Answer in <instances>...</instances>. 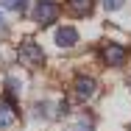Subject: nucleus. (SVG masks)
Wrapping results in <instances>:
<instances>
[{
	"mask_svg": "<svg viewBox=\"0 0 131 131\" xmlns=\"http://www.w3.org/2000/svg\"><path fill=\"white\" fill-rule=\"evenodd\" d=\"M17 59H20L25 67H39V64L45 61V53H42V48H39L36 42L25 39V42L20 45V50H17Z\"/></svg>",
	"mask_w": 131,
	"mask_h": 131,
	"instance_id": "nucleus-1",
	"label": "nucleus"
},
{
	"mask_svg": "<svg viewBox=\"0 0 131 131\" xmlns=\"http://www.w3.org/2000/svg\"><path fill=\"white\" fill-rule=\"evenodd\" d=\"M56 17H59V6H56L53 0H39V3L34 6V20H36L39 25H50Z\"/></svg>",
	"mask_w": 131,
	"mask_h": 131,
	"instance_id": "nucleus-2",
	"label": "nucleus"
},
{
	"mask_svg": "<svg viewBox=\"0 0 131 131\" xmlns=\"http://www.w3.org/2000/svg\"><path fill=\"white\" fill-rule=\"evenodd\" d=\"M98 56H101V61H106L109 67H117V64H123V61H126V50H123L120 45H112V42L103 45Z\"/></svg>",
	"mask_w": 131,
	"mask_h": 131,
	"instance_id": "nucleus-3",
	"label": "nucleus"
},
{
	"mask_svg": "<svg viewBox=\"0 0 131 131\" xmlns=\"http://www.w3.org/2000/svg\"><path fill=\"white\" fill-rule=\"evenodd\" d=\"M73 89H75V95H78L81 101H86V98H92L98 92V81L92 78V75H78L75 84H73Z\"/></svg>",
	"mask_w": 131,
	"mask_h": 131,
	"instance_id": "nucleus-4",
	"label": "nucleus"
},
{
	"mask_svg": "<svg viewBox=\"0 0 131 131\" xmlns=\"http://www.w3.org/2000/svg\"><path fill=\"white\" fill-rule=\"evenodd\" d=\"M53 42H56L59 48H73V45L78 42V31H75L73 25L56 28V34H53Z\"/></svg>",
	"mask_w": 131,
	"mask_h": 131,
	"instance_id": "nucleus-5",
	"label": "nucleus"
},
{
	"mask_svg": "<svg viewBox=\"0 0 131 131\" xmlns=\"http://www.w3.org/2000/svg\"><path fill=\"white\" fill-rule=\"evenodd\" d=\"M14 123H17V109H14L11 103H6V101H3V103H0V131L11 128Z\"/></svg>",
	"mask_w": 131,
	"mask_h": 131,
	"instance_id": "nucleus-6",
	"label": "nucleus"
},
{
	"mask_svg": "<svg viewBox=\"0 0 131 131\" xmlns=\"http://www.w3.org/2000/svg\"><path fill=\"white\" fill-rule=\"evenodd\" d=\"M70 8L81 17H86V14H92V0H70Z\"/></svg>",
	"mask_w": 131,
	"mask_h": 131,
	"instance_id": "nucleus-7",
	"label": "nucleus"
},
{
	"mask_svg": "<svg viewBox=\"0 0 131 131\" xmlns=\"http://www.w3.org/2000/svg\"><path fill=\"white\" fill-rule=\"evenodd\" d=\"M6 92H8L11 101H14V98L20 95V81H17V78H8V81H6Z\"/></svg>",
	"mask_w": 131,
	"mask_h": 131,
	"instance_id": "nucleus-8",
	"label": "nucleus"
},
{
	"mask_svg": "<svg viewBox=\"0 0 131 131\" xmlns=\"http://www.w3.org/2000/svg\"><path fill=\"white\" fill-rule=\"evenodd\" d=\"M123 3L126 0H103V8L106 11H117V8H123Z\"/></svg>",
	"mask_w": 131,
	"mask_h": 131,
	"instance_id": "nucleus-9",
	"label": "nucleus"
},
{
	"mask_svg": "<svg viewBox=\"0 0 131 131\" xmlns=\"http://www.w3.org/2000/svg\"><path fill=\"white\" fill-rule=\"evenodd\" d=\"M70 131H92V126H89L86 120H78V123H73V126H70Z\"/></svg>",
	"mask_w": 131,
	"mask_h": 131,
	"instance_id": "nucleus-10",
	"label": "nucleus"
},
{
	"mask_svg": "<svg viewBox=\"0 0 131 131\" xmlns=\"http://www.w3.org/2000/svg\"><path fill=\"white\" fill-rule=\"evenodd\" d=\"M0 25H3V14H0Z\"/></svg>",
	"mask_w": 131,
	"mask_h": 131,
	"instance_id": "nucleus-11",
	"label": "nucleus"
}]
</instances>
